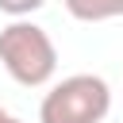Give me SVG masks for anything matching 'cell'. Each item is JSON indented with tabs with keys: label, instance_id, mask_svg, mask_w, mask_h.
<instances>
[{
	"label": "cell",
	"instance_id": "obj_1",
	"mask_svg": "<svg viewBox=\"0 0 123 123\" xmlns=\"http://www.w3.org/2000/svg\"><path fill=\"white\" fill-rule=\"evenodd\" d=\"M0 65L15 85L42 88L58 73V46L38 23L12 19L8 27H0Z\"/></svg>",
	"mask_w": 123,
	"mask_h": 123
},
{
	"label": "cell",
	"instance_id": "obj_2",
	"mask_svg": "<svg viewBox=\"0 0 123 123\" xmlns=\"http://www.w3.org/2000/svg\"><path fill=\"white\" fill-rule=\"evenodd\" d=\"M111 111V88L100 73L62 77L38 104V123H104Z\"/></svg>",
	"mask_w": 123,
	"mask_h": 123
},
{
	"label": "cell",
	"instance_id": "obj_3",
	"mask_svg": "<svg viewBox=\"0 0 123 123\" xmlns=\"http://www.w3.org/2000/svg\"><path fill=\"white\" fill-rule=\"evenodd\" d=\"M62 4L81 23H104V19H119L123 15V0H62Z\"/></svg>",
	"mask_w": 123,
	"mask_h": 123
},
{
	"label": "cell",
	"instance_id": "obj_4",
	"mask_svg": "<svg viewBox=\"0 0 123 123\" xmlns=\"http://www.w3.org/2000/svg\"><path fill=\"white\" fill-rule=\"evenodd\" d=\"M42 4H46V0H0V12L12 15V19H27V15H35Z\"/></svg>",
	"mask_w": 123,
	"mask_h": 123
},
{
	"label": "cell",
	"instance_id": "obj_5",
	"mask_svg": "<svg viewBox=\"0 0 123 123\" xmlns=\"http://www.w3.org/2000/svg\"><path fill=\"white\" fill-rule=\"evenodd\" d=\"M8 119H12V115H8V111H4V108H0V123H8Z\"/></svg>",
	"mask_w": 123,
	"mask_h": 123
},
{
	"label": "cell",
	"instance_id": "obj_6",
	"mask_svg": "<svg viewBox=\"0 0 123 123\" xmlns=\"http://www.w3.org/2000/svg\"><path fill=\"white\" fill-rule=\"evenodd\" d=\"M8 123H23V119H15V115H12V119H8Z\"/></svg>",
	"mask_w": 123,
	"mask_h": 123
}]
</instances>
